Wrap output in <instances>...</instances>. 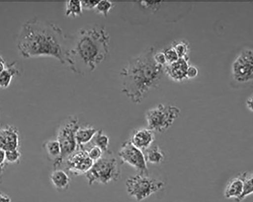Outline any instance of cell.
Wrapping results in <instances>:
<instances>
[{
  "mask_svg": "<svg viewBox=\"0 0 253 202\" xmlns=\"http://www.w3.org/2000/svg\"><path fill=\"white\" fill-rule=\"evenodd\" d=\"M110 39L109 33L102 26L79 30L67 38L65 65L80 75L93 71L108 57Z\"/></svg>",
  "mask_w": 253,
  "mask_h": 202,
  "instance_id": "obj_1",
  "label": "cell"
},
{
  "mask_svg": "<svg viewBox=\"0 0 253 202\" xmlns=\"http://www.w3.org/2000/svg\"><path fill=\"white\" fill-rule=\"evenodd\" d=\"M67 37L55 24L38 18L22 26L17 38V48L25 58L49 56L65 65Z\"/></svg>",
  "mask_w": 253,
  "mask_h": 202,
  "instance_id": "obj_2",
  "label": "cell"
},
{
  "mask_svg": "<svg viewBox=\"0 0 253 202\" xmlns=\"http://www.w3.org/2000/svg\"><path fill=\"white\" fill-rule=\"evenodd\" d=\"M154 54V48L147 49L130 59L120 72L122 92L133 103H140L162 78L164 67L156 63Z\"/></svg>",
  "mask_w": 253,
  "mask_h": 202,
  "instance_id": "obj_3",
  "label": "cell"
},
{
  "mask_svg": "<svg viewBox=\"0 0 253 202\" xmlns=\"http://www.w3.org/2000/svg\"><path fill=\"white\" fill-rule=\"evenodd\" d=\"M107 155L94 163L90 170L85 175L90 186L98 183L107 185L117 181L121 177V170L117 159L109 151Z\"/></svg>",
  "mask_w": 253,
  "mask_h": 202,
  "instance_id": "obj_4",
  "label": "cell"
},
{
  "mask_svg": "<svg viewBox=\"0 0 253 202\" xmlns=\"http://www.w3.org/2000/svg\"><path fill=\"white\" fill-rule=\"evenodd\" d=\"M180 110L175 106L161 104L147 111L145 119L148 129L153 132L164 133L169 129L180 115Z\"/></svg>",
  "mask_w": 253,
  "mask_h": 202,
  "instance_id": "obj_5",
  "label": "cell"
},
{
  "mask_svg": "<svg viewBox=\"0 0 253 202\" xmlns=\"http://www.w3.org/2000/svg\"><path fill=\"white\" fill-rule=\"evenodd\" d=\"M165 186L162 180L150 177L149 175L137 174L126 181V190L136 201H141L161 190Z\"/></svg>",
  "mask_w": 253,
  "mask_h": 202,
  "instance_id": "obj_6",
  "label": "cell"
},
{
  "mask_svg": "<svg viewBox=\"0 0 253 202\" xmlns=\"http://www.w3.org/2000/svg\"><path fill=\"white\" fill-rule=\"evenodd\" d=\"M79 127V118L72 116L63 121L57 130L56 139L58 140L62 151L61 166L69 156L79 150L76 134Z\"/></svg>",
  "mask_w": 253,
  "mask_h": 202,
  "instance_id": "obj_7",
  "label": "cell"
},
{
  "mask_svg": "<svg viewBox=\"0 0 253 202\" xmlns=\"http://www.w3.org/2000/svg\"><path fill=\"white\" fill-rule=\"evenodd\" d=\"M253 50L250 48L242 50L231 66V73L238 83L246 84L251 82L253 76Z\"/></svg>",
  "mask_w": 253,
  "mask_h": 202,
  "instance_id": "obj_8",
  "label": "cell"
},
{
  "mask_svg": "<svg viewBox=\"0 0 253 202\" xmlns=\"http://www.w3.org/2000/svg\"><path fill=\"white\" fill-rule=\"evenodd\" d=\"M118 155L123 163L134 168L139 174H149L144 153L133 145L130 140L123 143Z\"/></svg>",
  "mask_w": 253,
  "mask_h": 202,
  "instance_id": "obj_9",
  "label": "cell"
},
{
  "mask_svg": "<svg viewBox=\"0 0 253 202\" xmlns=\"http://www.w3.org/2000/svg\"><path fill=\"white\" fill-rule=\"evenodd\" d=\"M65 162L67 172L74 176L85 174L94 164L86 149L78 150L69 156Z\"/></svg>",
  "mask_w": 253,
  "mask_h": 202,
  "instance_id": "obj_10",
  "label": "cell"
},
{
  "mask_svg": "<svg viewBox=\"0 0 253 202\" xmlns=\"http://www.w3.org/2000/svg\"><path fill=\"white\" fill-rule=\"evenodd\" d=\"M20 135L17 128L11 125L0 127V149L5 151L19 149Z\"/></svg>",
  "mask_w": 253,
  "mask_h": 202,
  "instance_id": "obj_11",
  "label": "cell"
},
{
  "mask_svg": "<svg viewBox=\"0 0 253 202\" xmlns=\"http://www.w3.org/2000/svg\"><path fill=\"white\" fill-rule=\"evenodd\" d=\"M188 65V58H179L177 62L167 64L164 67V72L175 82H182L187 79L186 72Z\"/></svg>",
  "mask_w": 253,
  "mask_h": 202,
  "instance_id": "obj_12",
  "label": "cell"
},
{
  "mask_svg": "<svg viewBox=\"0 0 253 202\" xmlns=\"http://www.w3.org/2000/svg\"><path fill=\"white\" fill-rule=\"evenodd\" d=\"M155 140L154 132L148 128H142L134 132L130 141L137 148L145 151L153 145Z\"/></svg>",
  "mask_w": 253,
  "mask_h": 202,
  "instance_id": "obj_13",
  "label": "cell"
},
{
  "mask_svg": "<svg viewBox=\"0 0 253 202\" xmlns=\"http://www.w3.org/2000/svg\"><path fill=\"white\" fill-rule=\"evenodd\" d=\"M98 130L91 126H80L76 134L79 150L85 149V147L91 142Z\"/></svg>",
  "mask_w": 253,
  "mask_h": 202,
  "instance_id": "obj_14",
  "label": "cell"
},
{
  "mask_svg": "<svg viewBox=\"0 0 253 202\" xmlns=\"http://www.w3.org/2000/svg\"><path fill=\"white\" fill-rule=\"evenodd\" d=\"M44 147L48 158L53 161L54 169H59L61 167L62 151L58 140L56 139L48 140L44 143Z\"/></svg>",
  "mask_w": 253,
  "mask_h": 202,
  "instance_id": "obj_15",
  "label": "cell"
},
{
  "mask_svg": "<svg viewBox=\"0 0 253 202\" xmlns=\"http://www.w3.org/2000/svg\"><path fill=\"white\" fill-rule=\"evenodd\" d=\"M50 180L53 187L58 191H65L69 188L71 178L65 170L54 169L50 175Z\"/></svg>",
  "mask_w": 253,
  "mask_h": 202,
  "instance_id": "obj_16",
  "label": "cell"
},
{
  "mask_svg": "<svg viewBox=\"0 0 253 202\" xmlns=\"http://www.w3.org/2000/svg\"><path fill=\"white\" fill-rule=\"evenodd\" d=\"M243 180L239 174L231 179L227 184L224 192L226 199L238 200L241 196L243 190Z\"/></svg>",
  "mask_w": 253,
  "mask_h": 202,
  "instance_id": "obj_17",
  "label": "cell"
},
{
  "mask_svg": "<svg viewBox=\"0 0 253 202\" xmlns=\"http://www.w3.org/2000/svg\"><path fill=\"white\" fill-rule=\"evenodd\" d=\"M16 65V62L7 64L5 68L0 72V88L9 87L13 79L19 74Z\"/></svg>",
  "mask_w": 253,
  "mask_h": 202,
  "instance_id": "obj_18",
  "label": "cell"
},
{
  "mask_svg": "<svg viewBox=\"0 0 253 202\" xmlns=\"http://www.w3.org/2000/svg\"><path fill=\"white\" fill-rule=\"evenodd\" d=\"M145 151L146 154L144 155L147 163L158 165L163 163L165 160V153L157 145H152Z\"/></svg>",
  "mask_w": 253,
  "mask_h": 202,
  "instance_id": "obj_19",
  "label": "cell"
},
{
  "mask_svg": "<svg viewBox=\"0 0 253 202\" xmlns=\"http://www.w3.org/2000/svg\"><path fill=\"white\" fill-rule=\"evenodd\" d=\"M243 180V190L241 197L236 201V202H241L248 196L253 193V174L249 172L240 173Z\"/></svg>",
  "mask_w": 253,
  "mask_h": 202,
  "instance_id": "obj_20",
  "label": "cell"
},
{
  "mask_svg": "<svg viewBox=\"0 0 253 202\" xmlns=\"http://www.w3.org/2000/svg\"><path fill=\"white\" fill-rule=\"evenodd\" d=\"M91 143L99 148L104 153L109 151L110 138L101 130H98Z\"/></svg>",
  "mask_w": 253,
  "mask_h": 202,
  "instance_id": "obj_21",
  "label": "cell"
},
{
  "mask_svg": "<svg viewBox=\"0 0 253 202\" xmlns=\"http://www.w3.org/2000/svg\"><path fill=\"white\" fill-rule=\"evenodd\" d=\"M82 2L80 1H68L66 2L65 15L67 17L76 18L83 13Z\"/></svg>",
  "mask_w": 253,
  "mask_h": 202,
  "instance_id": "obj_22",
  "label": "cell"
},
{
  "mask_svg": "<svg viewBox=\"0 0 253 202\" xmlns=\"http://www.w3.org/2000/svg\"><path fill=\"white\" fill-rule=\"evenodd\" d=\"M172 47L175 50L179 58H188L189 45L185 40L174 42Z\"/></svg>",
  "mask_w": 253,
  "mask_h": 202,
  "instance_id": "obj_23",
  "label": "cell"
},
{
  "mask_svg": "<svg viewBox=\"0 0 253 202\" xmlns=\"http://www.w3.org/2000/svg\"><path fill=\"white\" fill-rule=\"evenodd\" d=\"M113 7V3L111 1H99L94 10L98 14H101L105 17H107Z\"/></svg>",
  "mask_w": 253,
  "mask_h": 202,
  "instance_id": "obj_24",
  "label": "cell"
},
{
  "mask_svg": "<svg viewBox=\"0 0 253 202\" xmlns=\"http://www.w3.org/2000/svg\"><path fill=\"white\" fill-rule=\"evenodd\" d=\"M5 156L7 164H16L19 163L22 154L19 149H15L5 151Z\"/></svg>",
  "mask_w": 253,
  "mask_h": 202,
  "instance_id": "obj_25",
  "label": "cell"
},
{
  "mask_svg": "<svg viewBox=\"0 0 253 202\" xmlns=\"http://www.w3.org/2000/svg\"><path fill=\"white\" fill-rule=\"evenodd\" d=\"M86 150L89 157L94 163L101 159L104 154V152L99 148L94 145Z\"/></svg>",
  "mask_w": 253,
  "mask_h": 202,
  "instance_id": "obj_26",
  "label": "cell"
},
{
  "mask_svg": "<svg viewBox=\"0 0 253 202\" xmlns=\"http://www.w3.org/2000/svg\"><path fill=\"white\" fill-rule=\"evenodd\" d=\"M164 53L166 57L167 64L174 63L177 62L179 59L177 53L172 47L170 48L167 49L164 52Z\"/></svg>",
  "mask_w": 253,
  "mask_h": 202,
  "instance_id": "obj_27",
  "label": "cell"
},
{
  "mask_svg": "<svg viewBox=\"0 0 253 202\" xmlns=\"http://www.w3.org/2000/svg\"><path fill=\"white\" fill-rule=\"evenodd\" d=\"M162 1H140V5L141 7L146 9H151L154 11L158 10L161 5Z\"/></svg>",
  "mask_w": 253,
  "mask_h": 202,
  "instance_id": "obj_28",
  "label": "cell"
},
{
  "mask_svg": "<svg viewBox=\"0 0 253 202\" xmlns=\"http://www.w3.org/2000/svg\"><path fill=\"white\" fill-rule=\"evenodd\" d=\"M154 58L156 63L159 65L164 67L167 64L164 52L155 53Z\"/></svg>",
  "mask_w": 253,
  "mask_h": 202,
  "instance_id": "obj_29",
  "label": "cell"
},
{
  "mask_svg": "<svg viewBox=\"0 0 253 202\" xmlns=\"http://www.w3.org/2000/svg\"><path fill=\"white\" fill-rule=\"evenodd\" d=\"M81 2L83 10H94L99 1H84Z\"/></svg>",
  "mask_w": 253,
  "mask_h": 202,
  "instance_id": "obj_30",
  "label": "cell"
},
{
  "mask_svg": "<svg viewBox=\"0 0 253 202\" xmlns=\"http://www.w3.org/2000/svg\"><path fill=\"white\" fill-rule=\"evenodd\" d=\"M199 73L198 68L192 66H189L186 72L187 78H194L197 77Z\"/></svg>",
  "mask_w": 253,
  "mask_h": 202,
  "instance_id": "obj_31",
  "label": "cell"
},
{
  "mask_svg": "<svg viewBox=\"0 0 253 202\" xmlns=\"http://www.w3.org/2000/svg\"><path fill=\"white\" fill-rule=\"evenodd\" d=\"M6 164L5 151L0 149V171L3 172Z\"/></svg>",
  "mask_w": 253,
  "mask_h": 202,
  "instance_id": "obj_32",
  "label": "cell"
},
{
  "mask_svg": "<svg viewBox=\"0 0 253 202\" xmlns=\"http://www.w3.org/2000/svg\"><path fill=\"white\" fill-rule=\"evenodd\" d=\"M11 199L10 197L3 193L0 192V202H11Z\"/></svg>",
  "mask_w": 253,
  "mask_h": 202,
  "instance_id": "obj_33",
  "label": "cell"
},
{
  "mask_svg": "<svg viewBox=\"0 0 253 202\" xmlns=\"http://www.w3.org/2000/svg\"><path fill=\"white\" fill-rule=\"evenodd\" d=\"M253 98L250 97L247 100L246 102V105L247 106V108L250 110L253 111Z\"/></svg>",
  "mask_w": 253,
  "mask_h": 202,
  "instance_id": "obj_34",
  "label": "cell"
},
{
  "mask_svg": "<svg viewBox=\"0 0 253 202\" xmlns=\"http://www.w3.org/2000/svg\"><path fill=\"white\" fill-rule=\"evenodd\" d=\"M3 173V172L0 171V179H1V175ZM0 183H1V181H0Z\"/></svg>",
  "mask_w": 253,
  "mask_h": 202,
  "instance_id": "obj_35",
  "label": "cell"
}]
</instances>
